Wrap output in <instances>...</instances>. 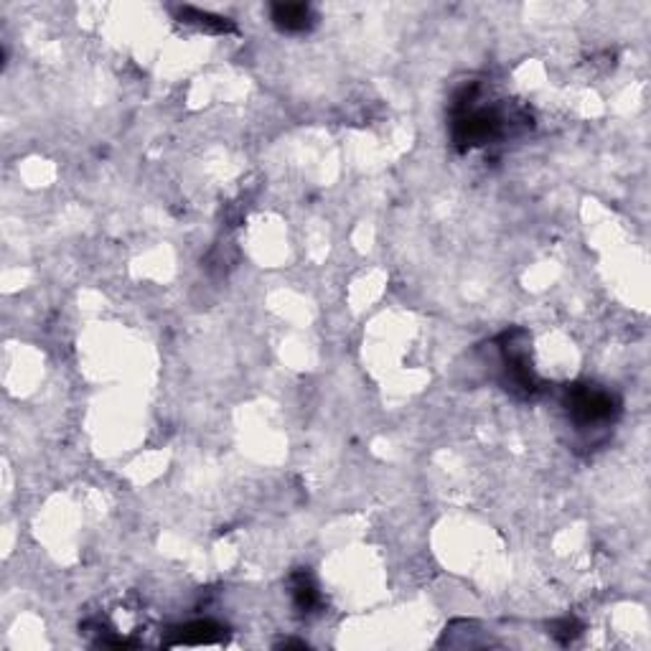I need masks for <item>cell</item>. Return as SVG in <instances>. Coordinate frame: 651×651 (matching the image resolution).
<instances>
[{"label": "cell", "mask_w": 651, "mask_h": 651, "mask_svg": "<svg viewBox=\"0 0 651 651\" xmlns=\"http://www.w3.org/2000/svg\"><path fill=\"white\" fill-rule=\"evenodd\" d=\"M565 405H568L572 423L580 430L609 425L616 420V412H618V400L610 394L609 389L595 385L570 387Z\"/></svg>", "instance_id": "cell-1"}, {"label": "cell", "mask_w": 651, "mask_h": 651, "mask_svg": "<svg viewBox=\"0 0 651 651\" xmlns=\"http://www.w3.org/2000/svg\"><path fill=\"white\" fill-rule=\"evenodd\" d=\"M517 336L519 331L507 333L502 346V362L507 369V387L514 392H525V394H534L537 382H534V374H532V366L527 364V346L517 344Z\"/></svg>", "instance_id": "cell-2"}, {"label": "cell", "mask_w": 651, "mask_h": 651, "mask_svg": "<svg viewBox=\"0 0 651 651\" xmlns=\"http://www.w3.org/2000/svg\"><path fill=\"white\" fill-rule=\"evenodd\" d=\"M272 20L283 31H305L313 23V13L303 3H278L272 5Z\"/></svg>", "instance_id": "cell-3"}, {"label": "cell", "mask_w": 651, "mask_h": 651, "mask_svg": "<svg viewBox=\"0 0 651 651\" xmlns=\"http://www.w3.org/2000/svg\"><path fill=\"white\" fill-rule=\"evenodd\" d=\"M176 631H179V639L173 644H209L219 636L222 629L211 621H196V624H188Z\"/></svg>", "instance_id": "cell-4"}, {"label": "cell", "mask_w": 651, "mask_h": 651, "mask_svg": "<svg viewBox=\"0 0 651 651\" xmlns=\"http://www.w3.org/2000/svg\"><path fill=\"white\" fill-rule=\"evenodd\" d=\"M295 598H298V606L303 610L313 609V603H316V588L308 583L305 575H298V578H295Z\"/></svg>", "instance_id": "cell-5"}]
</instances>
